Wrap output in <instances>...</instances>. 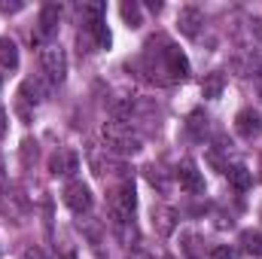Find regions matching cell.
<instances>
[{"label": "cell", "mask_w": 262, "mask_h": 259, "mask_svg": "<svg viewBox=\"0 0 262 259\" xmlns=\"http://www.w3.org/2000/svg\"><path fill=\"white\" fill-rule=\"evenodd\" d=\"M143 73L159 82V85H171V82H183L189 76V58L183 55V49H177L168 37H149L146 49H143Z\"/></svg>", "instance_id": "cell-1"}, {"label": "cell", "mask_w": 262, "mask_h": 259, "mask_svg": "<svg viewBox=\"0 0 262 259\" xmlns=\"http://www.w3.org/2000/svg\"><path fill=\"white\" fill-rule=\"evenodd\" d=\"M104 140H107V149L116 153L119 159H122V156H134V153L140 149V137H137V134L131 131V125L122 122V119H113V122L104 125Z\"/></svg>", "instance_id": "cell-2"}, {"label": "cell", "mask_w": 262, "mask_h": 259, "mask_svg": "<svg viewBox=\"0 0 262 259\" xmlns=\"http://www.w3.org/2000/svg\"><path fill=\"white\" fill-rule=\"evenodd\" d=\"M40 64H43V73H46V79L52 82V85H61L67 76V55L61 46H43V52H40Z\"/></svg>", "instance_id": "cell-3"}, {"label": "cell", "mask_w": 262, "mask_h": 259, "mask_svg": "<svg viewBox=\"0 0 262 259\" xmlns=\"http://www.w3.org/2000/svg\"><path fill=\"white\" fill-rule=\"evenodd\" d=\"M134 207H137L134 183H131V180H122V183L110 192V213H113V220H131Z\"/></svg>", "instance_id": "cell-4"}, {"label": "cell", "mask_w": 262, "mask_h": 259, "mask_svg": "<svg viewBox=\"0 0 262 259\" xmlns=\"http://www.w3.org/2000/svg\"><path fill=\"white\" fill-rule=\"evenodd\" d=\"M64 204L73 210V213H89L95 198H92V189L82 183V180H70L64 186Z\"/></svg>", "instance_id": "cell-5"}, {"label": "cell", "mask_w": 262, "mask_h": 259, "mask_svg": "<svg viewBox=\"0 0 262 259\" xmlns=\"http://www.w3.org/2000/svg\"><path fill=\"white\" fill-rule=\"evenodd\" d=\"M89 162H92V168H95L101 177H104V174H122V177H125V171H128V168H125V159H119V156L110 153L107 146H104V149H92V153H89Z\"/></svg>", "instance_id": "cell-6"}, {"label": "cell", "mask_w": 262, "mask_h": 259, "mask_svg": "<svg viewBox=\"0 0 262 259\" xmlns=\"http://www.w3.org/2000/svg\"><path fill=\"white\" fill-rule=\"evenodd\" d=\"M174 177L180 180V186H183L189 195H201L204 192V177H201V171H198L195 159H183V162L177 165Z\"/></svg>", "instance_id": "cell-7"}, {"label": "cell", "mask_w": 262, "mask_h": 259, "mask_svg": "<svg viewBox=\"0 0 262 259\" xmlns=\"http://www.w3.org/2000/svg\"><path fill=\"white\" fill-rule=\"evenodd\" d=\"M49 171L55 177H73L79 171V156L73 149H58L52 159H49Z\"/></svg>", "instance_id": "cell-8"}, {"label": "cell", "mask_w": 262, "mask_h": 259, "mask_svg": "<svg viewBox=\"0 0 262 259\" xmlns=\"http://www.w3.org/2000/svg\"><path fill=\"white\" fill-rule=\"evenodd\" d=\"M58 18H61V6L58 3H46L40 9V21H37V40H49L58 31Z\"/></svg>", "instance_id": "cell-9"}, {"label": "cell", "mask_w": 262, "mask_h": 259, "mask_svg": "<svg viewBox=\"0 0 262 259\" xmlns=\"http://www.w3.org/2000/svg\"><path fill=\"white\" fill-rule=\"evenodd\" d=\"M235 131L244 137V140H253L262 131V116L253 110V107H244L238 116H235Z\"/></svg>", "instance_id": "cell-10"}, {"label": "cell", "mask_w": 262, "mask_h": 259, "mask_svg": "<svg viewBox=\"0 0 262 259\" xmlns=\"http://www.w3.org/2000/svg\"><path fill=\"white\" fill-rule=\"evenodd\" d=\"M201 25H204V12H201L198 6H183V9H180V15H177V28H180L183 37H198Z\"/></svg>", "instance_id": "cell-11"}, {"label": "cell", "mask_w": 262, "mask_h": 259, "mask_svg": "<svg viewBox=\"0 0 262 259\" xmlns=\"http://www.w3.org/2000/svg\"><path fill=\"white\" fill-rule=\"evenodd\" d=\"M152 226H156L159 235H174V229H177V210L168 207V204H156L152 207Z\"/></svg>", "instance_id": "cell-12"}, {"label": "cell", "mask_w": 262, "mask_h": 259, "mask_svg": "<svg viewBox=\"0 0 262 259\" xmlns=\"http://www.w3.org/2000/svg\"><path fill=\"white\" fill-rule=\"evenodd\" d=\"M186 131H189L192 140H204V137L210 134V119H207V113H204V110H192V113L186 116Z\"/></svg>", "instance_id": "cell-13"}, {"label": "cell", "mask_w": 262, "mask_h": 259, "mask_svg": "<svg viewBox=\"0 0 262 259\" xmlns=\"http://www.w3.org/2000/svg\"><path fill=\"white\" fill-rule=\"evenodd\" d=\"M226 177H229V183H232L238 192H247L250 183H253V171H247V165H241V162L229 165V168H226Z\"/></svg>", "instance_id": "cell-14"}, {"label": "cell", "mask_w": 262, "mask_h": 259, "mask_svg": "<svg viewBox=\"0 0 262 259\" xmlns=\"http://www.w3.org/2000/svg\"><path fill=\"white\" fill-rule=\"evenodd\" d=\"M85 28H89V34H92V40H95V46H98V49H110L113 34H110V28H107V21H104V18H101V21H89Z\"/></svg>", "instance_id": "cell-15"}, {"label": "cell", "mask_w": 262, "mask_h": 259, "mask_svg": "<svg viewBox=\"0 0 262 259\" xmlns=\"http://www.w3.org/2000/svg\"><path fill=\"white\" fill-rule=\"evenodd\" d=\"M223 89H226V76H223L220 70H213V73H207V76L201 79V95H204V98H220Z\"/></svg>", "instance_id": "cell-16"}, {"label": "cell", "mask_w": 262, "mask_h": 259, "mask_svg": "<svg viewBox=\"0 0 262 259\" xmlns=\"http://www.w3.org/2000/svg\"><path fill=\"white\" fill-rule=\"evenodd\" d=\"M0 67H6V70L18 67V46L9 37H0Z\"/></svg>", "instance_id": "cell-17"}, {"label": "cell", "mask_w": 262, "mask_h": 259, "mask_svg": "<svg viewBox=\"0 0 262 259\" xmlns=\"http://www.w3.org/2000/svg\"><path fill=\"white\" fill-rule=\"evenodd\" d=\"M21 98L31 101V104H40V101L46 98L43 82H40V79H25V82H21Z\"/></svg>", "instance_id": "cell-18"}, {"label": "cell", "mask_w": 262, "mask_h": 259, "mask_svg": "<svg viewBox=\"0 0 262 259\" xmlns=\"http://www.w3.org/2000/svg\"><path fill=\"white\" fill-rule=\"evenodd\" d=\"M113 229H116V235H119V241H122V244L137 241V229H134V223H131V220H113Z\"/></svg>", "instance_id": "cell-19"}, {"label": "cell", "mask_w": 262, "mask_h": 259, "mask_svg": "<svg viewBox=\"0 0 262 259\" xmlns=\"http://www.w3.org/2000/svg\"><path fill=\"white\" fill-rule=\"evenodd\" d=\"M241 244H244V250H247V253L262 256V232H253V229L241 232Z\"/></svg>", "instance_id": "cell-20"}, {"label": "cell", "mask_w": 262, "mask_h": 259, "mask_svg": "<svg viewBox=\"0 0 262 259\" xmlns=\"http://www.w3.org/2000/svg\"><path fill=\"white\" fill-rule=\"evenodd\" d=\"M143 174H146V180L159 189V192H168V174L162 171V168H156V165H149V168H143Z\"/></svg>", "instance_id": "cell-21"}, {"label": "cell", "mask_w": 262, "mask_h": 259, "mask_svg": "<svg viewBox=\"0 0 262 259\" xmlns=\"http://www.w3.org/2000/svg\"><path fill=\"white\" fill-rule=\"evenodd\" d=\"M122 18L128 21V28H140V3H122Z\"/></svg>", "instance_id": "cell-22"}, {"label": "cell", "mask_w": 262, "mask_h": 259, "mask_svg": "<svg viewBox=\"0 0 262 259\" xmlns=\"http://www.w3.org/2000/svg\"><path fill=\"white\" fill-rule=\"evenodd\" d=\"M104 9H107L104 3H82V15H85L89 21H101V18H104ZM89 21H85V25H89Z\"/></svg>", "instance_id": "cell-23"}, {"label": "cell", "mask_w": 262, "mask_h": 259, "mask_svg": "<svg viewBox=\"0 0 262 259\" xmlns=\"http://www.w3.org/2000/svg\"><path fill=\"white\" fill-rule=\"evenodd\" d=\"M210 259H238V250L229 247V244H216V247L210 250Z\"/></svg>", "instance_id": "cell-24"}, {"label": "cell", "mask_w": 262, "mask_h": 259, "mask_svg": "<svg viewBox=\"0 0 262 259\" xmlns=\"http://www.w3.org/2000/svg\"><path fill=\"white\" fill-rule=\"evenodd\" d=\"M34 159H37V143H34V140H25V143H21V162L31 165Z\"/></svg>", "instance_id": "cell-25"}, {"label": "cell", "mask_w": 262, "mask_h": 259, "mask_svg": "<svg viewBox=\"0 0 262 259\" xmlns=\"http://www.w3.org/2000/svg\"><path fill=\"white\" fill-rule=\"evenodd\" d=\"M183 241H186V244H183V247H186V253H189V256L195 259V256H198V247H195V244H198V238L192 235V232H186V235H183Z\"/></svg>", "instance_id": "cell-26"}, {"label": "cell", "mask_w": 262, "mask_h": 259, "mask_svg": "<svg viewBox=\"0 0 262 259\" xmlns=\"http://www.w3.org/2000/svg\"><path fill=\"white\" fill-rule=\"evenodd\" d=\"M21 259H46V253H43L40 247H28V250H25V256H21Z\"/></svg>", "instance_id": "cell-27"}, {"label": "cell", "mask_w": 262, "mask_h": 259, "mask_svg": "<svg viewBox=\"0 0 262 259\" xmlns=\"http://www.w3.org/2000/svg\"><path fill=\"white\" fill-rule=\"evenodd\" d=\"M6 128H9V122H6V110L0 107V140L6 137Z\"/></svg>", "instance_id": "cell-28"}, {"label": "cell", "mask_w": 262, "mask_h": 259, "mask_svg": "<svg viewBox=\"0 0 262 259\" xmlns=\"http://www.w3.org/2000/svg\"><path fill=\"white\" fill-rule=\"evenodd\" d=\"M131 259H156V256L146 253V250H140V247H134V250H131Z\"/></svg>", "instance_id": "cell-29"}, {"label": "cell", "mask_w": 262, "mask_h": 259, "mask_svg": "<svg viewBox=\"0 0 262 259\" xmlns=\"http://www.w3.org/2000/svg\"><path fill=\"white\" fill-rule=\"evenodd\" d=\"M0 9H3V12H18L21 3H0Z\"/></svg>", "instance_id": "cell-30"}, {"label": "cell", "mask_w": 262, "mask_h": 259, "mask_svg": "<svg viewBox=\"0 0 262 259\" xmlns=\"http://www.w3.org/2000/svg\"><path fill=\"white\" fill-rule=\"evenodd\" d=\"M256 89H259V95H262V70L256 73Z\"/></svg>", "instance_id": "cell-31"}, {"label": "cell", "mask_w": 262, "mask_h": 259, "mask_svg": "<svg viewBox=\"0 0 262 259\" xmlns=\"http://www.w3.org/2000/svg\"><path fill=\"white\" fill-rule=\"evenodd\" d=\"M0 183H3V162H0Z\"/></svg>", "instance_id": "cell-32"}, {"label": "cell", "mask_w": 262, "mask_h": 259, "mask_svg": "<svg viewBox=\"0 0 262 259\" xmlns=\"http://www.w3.org/2000/svg\"><path fill=\"white\" fill-rule=\"evenodd\" d=\"M259 220H262V207H259Z\"/></svg>", "instance_id": "cell-33"}, {"label": "cell", "mask_w": 262, "mask_h": 259, "mask_svg": "<svg viewBox=\"0 0 262 259\" xmlns=\"http://www.w3.org/2000/svg\"><path fill=\"white\" fill-rule=\"evenodd\" d=\"M259 171H262V165H259Z\"/></svg>", "instance_id": "cell-34"}, {"label": "cell", "mask_w": 262, "mask_h": 259, "mask_svg": "<svg viewBox=\"0 0 262 259\" xmlns=\"http://www.w3.org/2000/svg\"><path fill=\"white\" fill-rule=\"evenodd\" d=\"M165 259H168V256H165Z\"/></svg>", "instance_id": "cell-35"}]
</instances>
